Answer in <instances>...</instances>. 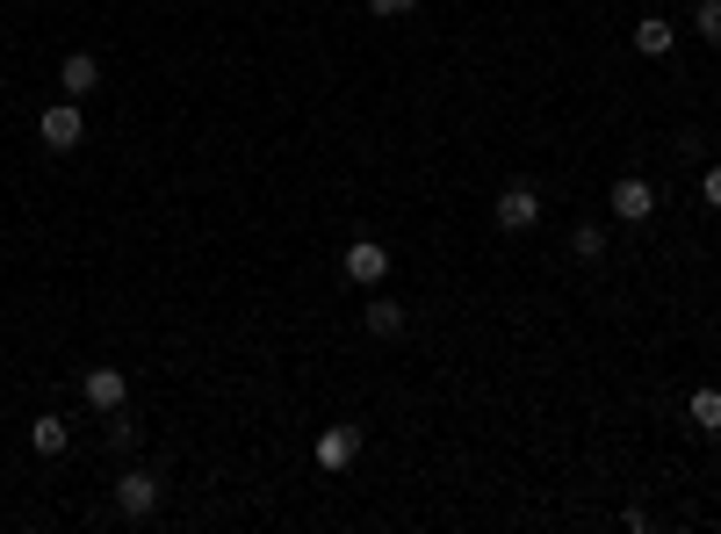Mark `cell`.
Here are the masks:
<instances>
[{
	"mask_svg": "<svg viewBox=\"0 0 721 534\" xmlns=\"http://www.w3.org/2000/svg\"><path fill=\"white\" fill-rule=\"evenodd\" d=\"M108 448L130 455V448H138V427H130V419H116V427H108Z\"/></svg>",
	"mask_w": 721,
	"mask_h": 534,
	"instance_id": "9a60e30c",
	"label": "cell"
},
{
	"mask_svg": "<svg viewBox=\"0 0 721 534\" xmlns=\"http://www.w3.org/2000/svg\"><path fill=\"white\" fill-rule=\"evenodd\" d=\"M80 390H87L94 412H123V405H130V376H123V368H87Z\"/></svg>",
	"mask_w": 721,
	"mask_h": 534,
	"instance_id": "5b68a950",
	"label": "cell"
},
{
	"mask_svg": "<svg viewBox=\"0 0 721 534\" xmlns=\"http://www.w3.org/2000/svg\"><path fill=\"white\" fill-rule=\"evenodd\" d=\"M693 30H700V44L721 52V0H700V8H693Z\"/></svg>",
	"mask_w": 721,
	"mask_h": 534,
	"instance_id": "5bb4252c",
	"label": "cell"
},
{
	"mask_svg": "<svg viewBox=\"0 0 721 534\" xmlns=\"http://www.w3.org/2000/svg\"><path fill=\"white\" fill-rule=\"evenodd\" d=\"M570 253H577L584 268H599V260H606V231L599 225H577V231H570Z\"/></svg>",
	"mask_w": 721,
	"mask_h": 534,
	"instance_id": "4fadbf2b",
	"label": "cell"
},
{
	"mask_svg": "<svg viewBox=\"0 0 721 534\" xmlns=\"http://www.w3.org/2000/svg\"><path fill=\"white\" fill-rule=\"evenodd\" d=\"M360 455V427H325L318 433V469H346Z\"/></svg>",
	"mask_w": 721,
	"mask_h": 534,
	"instance_id": "ba28073f",
	"label": "cell"
},
{
	"mask_svg": "<svg viewBox=\"0 0 721 534\" xmlns=\"http://www.w3.org/2000/svg\"><path fill=\"white\" fill-rule=\"evenodd\" d=\"M36 138L52 145V152H72V145L87 138V116H80V102H58V109H44V116H36Z\"/></svg>",
	"mask_w": 721,
	"mask_h": 534,
	"instance_id": "277c9868",
	"label": "cell"
},
{
	"mask_svg": "<svg viewBox=\"0 0 721 534\" xmlns=\"http://www.w3.org/2000/svg\"><path fill=\"white\" fill-rule=\"evenodd\" d=\"M606 203H614L620 225H650V209H656V189L642 181V173H620L614 189H606Z\"/></svg>",
	"mask_w": 721,
	"mask_h": 534,
	"instance_id": "3957f363",
	"label": "cell"
},
{
	"mask_svg": "<svg viewBox=\"0 0 721 534\" xmlns=\"http://www.w3.org/2000/svg\"><path fill=\"white\" fill-rule=\"evenodd\" d=\"M412 8H419V0H368V15H382V22H390V15H412Z\"/></svg>",
	"mask_w": 721,
	"mask_h": 534,
	"instance_id": "2e32d148",
	"label": "cell"
},
{
	"mask_svg": "<svg viewBox=\"0 0 721 534\" xmlns=\"http://www.w3.org/2000/svg\"><path fill=\"white\" fill-rule=\"evenodd\" d=\"M491 217H499V231H534L541 225V189H534V181H505Z\"/></svg>",
	"mask_w": 721,
	"mask_h": 534,
	"instance_id": "6da1fadb",
	"label": "cell"
},
{
	"mask_svg": "<svg viewBox=\"0 0 721 534\" xmlns=\"http://www.w3.org/2000/svg\"><path fill=\"white\" fill-rule=\"evenodd\" d=\"M116 513L130 520V527H145V520L159 513V477L152 469H123L116 477Z\"/></svg>",
	"mask_w": 721,
	"mask_h": 534,
	"instance_id": "7a4b0ae2",
	"label": "cell"
},
{
	"mask_svg": "<svg viewBox=\"0 0 721 534\" xmlns=\"http://www.w3.org/2000/svg\"><path fill=\"white\" fill-rule=\"evenodd\" d=\"M686 412H693V427L714 441V433H721V390H714V383H700V390L686 397Z\"/></svg>",
	"mask_w": 721,
	"mask_h": 534,
	"instance_id": "7c38bea8",
	"label": "cell"
},
{
	"mask_svg": "<svg viewBox=\"0 0 721 534\" xmlns=\"http://www.w3.org/2000/svg\"><path fill=\"white\" fill-rule=\"evenodd\" d=\"M360 326H368V332H376V340H397V332H404V326H412V310H404V304H397V296H376V304H368V310H360Z\"/></svg>",
	"mask_w": 721,
	"mask_h": 534,
	"instance_id": "9c48e42d",
	"label": "cell"
},
{
	"mask_svg": "<svg viewBox=\"0 0 721 534\" xmlns=\"http://www.w3.org/2000/svg\"><path fill=\"white\" fill-rule=\"evenodd\" d=\"M700 203H707V209H721V167H707V181H700Z\"/></svg>",
	"mask_w": 721,
	"mask_h": 534,
	"instance_id": "e0dca14e",
	"label": "cell"
},
{
	"mask_svg": "<svg viewBox=\"0 0 721 534\" xmlns=\"http://www.w3.org/2000/svg\"><path fill=\"white\" fill-rule=\"evenodd\" d=\"M340 268H346V282H360V289H376V282L390 275V253H382L376 239H354V246H346V260H340Z\"/></svg>",
	"mask_w": 721,
	"mask_h": 534,
	"instance_id": "8992f818",
	"label": "cell"
},
{
	"mask_svg": "<svg viewBox=\"0 0 721 534\" xmlns=\"http://www.w3.org/2000/svg\"><path fill=\"white\" fill-rule=\"evenodd\" d=\"M671 44H678V30H671L664 15H642L636 22V52L642 58H671Z\"/></svg>",
	"mask_w": 721,
	"mask_h": 534,
	"instance_id": "30bf717a",
	"label": "cell"
},
{
	"mask_svg": "<svg viewBox=\"0 0 721 534\" xmlns=\"http://www.w3.org/2000/svg\"><path fill=\"white\" fill-rule=\"evenodd\" d=\"M58 87H66V102H87V94L102 87V58H94V52H66V66H58Z\"/></svg>",
	"mask_w": 721,
	"mask_h": 534,
	"instance_id": "52a82bcc",
	"label": "cell"
},
{
	"mask_svg": "<svg viewBox=\"0 0 721 534\" xmlns=\"http://www.w3.org/2000/svg\"><path fill=\"white\" fill-rule=\"evenodd\" d=\"M66 441H72V427H66L58 412L30 419V448H36V455H66Z\"/></svg>",
	"mask_w": 721,
	"mask_h": 534,
	"instance_id": "8fae6325",
	"label": "cell"
}]
</instances>
